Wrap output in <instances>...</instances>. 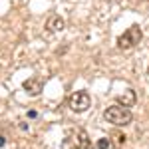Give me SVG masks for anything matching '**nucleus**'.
<instances>
[{
    "label": "nucleus",
    "instance_id": "423d86ee",
    "mask_svg": "<svg viewBox=\"0 0 149 149\" xmlns=\"http://www.w3.org/2000/svg\"><path fill=\"white\" fill-rule=\"evenodd\" d=\"M117 102H119V105H123V107L133 105V103H135V92H133V90L123 92V95H117Z\"/></svg>",
    "mask_w": 149,
    "mask_h": 149
},
{
    "label": "nucleus",
    "instance_id": "6e6552de",
    "mask_svg": "<svg viewBox=\"0 0 149 149\" xmlns=\"http://www.w3.org/2000/svg\"><path fill=\"white\" fill-rule=\"evenodd\" d=\"M97 147H100V149H109V139H100Z\"/></svg>",
    "mask_w": 149,
    "mask_h": 149
},
{
    "label": "nucleus",
    "instance_id": "f03ea898",
    "mask_svg": "<svg viewBox=\"0 0 149 149\" xmlns=\"http://www.w3.org/2000/svg\"><path fill=\"white\" fill-rule=\"evenodd\" d=\"M141 38H143V32H141V28H139L137 24H133V26H129L125 32L119 36V40H117V46L121 48V50H129V48L137 46L139 42H141Z\"/></svg>",
    "mask_w": 149,
    "mask_h": 149
},
{
    "label": "nucleus",
    "instance_id": "9d476101",
    "mask_svg": "<svg viewBox=\"0 0 149 149\" xmlns=\"http://www.w3.org/2000/svg\"><path fill=\"white\" fill-rule=\"evenodd\" d=\"M147 74H149V66H147Z\"/></svg>",
    "mask_w": 149,
    "mask_h": 149
},
{
    "label": "nucleus",
    "instance_id": "7ed1b4c3",
    "mask_svg": "<svg viewBox=\"0 0 149 149\" xmlns=\"http://www.w3.org/2000/svg\"><path fill=\"white\" fill-rule=\"evenodd\" d=\"M64 147L66 149H92V143L88 139V133L84 129L78 131H70L66 141H64Z\"/></svg>",
    "mask_w": 149,
    "mask_h": 149
},
{
    "label": "nucleus",
    "instance_id": "39448f33",
    "mask_svg": "<svg viewBox=\"0 0 149 149\" xmlns=\"http://www.w3.org/2000/svg\"><path fill=\"white\" fill-rule=\"evenodd\" d=\"M24 90L30 93V95H38L42 92V80L40 78H30V80L24 81Z\"/></svg>",
    "mask_w": 149,
    "mask_h": 149
},
{
    "label": "nucleus",
    "instance_id": "f257e3e1",
    "mask_svg": "<svg viewBox=\"0 0 149 149\" xmlns=\"http://www.w3.org/2000/svg\"><path fill=\"white\" fill-rule=\"evenodd\" d=\"M103 117H105V121L107 123H111V125H127V123H131V119H133V115H131V111L127 109V107H123V105H109L107 109H105V113H103Z\"/></svg>",
    "mask_w": 149,
    "mask_h": 149
},
{
    "label": "nucleus",
    "instance_id": "20e7f679",
    "mask_svg": "<svg viewBox=\"0 0 149 149\" xmlns=\"http://www.w3.org/2000/svg\"><path fill=\"white\" fill-rule=\"evenodd\" d=\"M90 103H92V100H90L88 92H76L70 95V109L76 113H84L90 107Z\"/></svg>",
    "mask_w": 149,
    "mask_h": 149
},
{
    "label": "nucleus",
    "instance_id": "1a4fd4ad",
    "mask_svg": "<svg viewBox=\"0 0 149 149\" xmlns=\"http://www.w3.org/2000/svg\"><path fill=\"white\" fill-rule=\"evenodd\" d=\"M107 2H115V0H107Z\"/></svg>",
    "mask_w": 149,
    "mask_h": 149
},
{
    "label": "nucleus",
    "instance_id": "0eeeda50",
    "mask_svg": "<svg viewBox=\"0 0 149 149\" xmlns=\"http://www.w3.org/2000/svg\"><path fill=\"white\" fill-rule=\"evenodd\" d=\"M46 28L50 32H62V30H64V20H62L60 16H52V18L48 20Z\"/></svg>",
    "mask_w": 149,
    "mask_h": 149
}]
</instances>
